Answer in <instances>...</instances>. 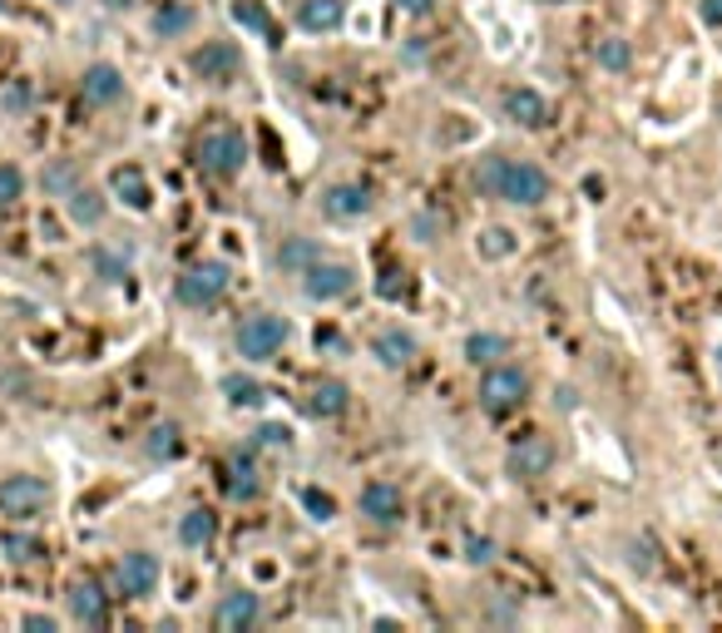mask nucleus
I'll return each mask as SVG.
<instances>
[{
    "mask_svg": "<svg viewBox=\"0 0 722 633\" xmlns=\"http://www.w3.org/2000/svg\"><path fill=\"white\" fill-rule=\"evenodd\" d=\"M0 554H5L10 564H35L40 554H45V544H40L35 534H5V540H0Z\"/></svg>",
    "mask_w": 722,
    "mask_h": 633,
    "instance_id": "obj_29",
    "label": "nucleus"
},
{
    "mask_svg": "<svg viewBox=\"0 0 722 633\" xmlns=\"http://www.w3.org/2000/svg\"><path fill=\"white\" fill-rule=\"evenodd\" d=\"M342 0H302V10H297V20H302L307 35H326V30L342 25Z\"/></svg>",
    "mask_w": 722,
    "mask_h": 633,
    "instance_id": "obj_20",
    "label": "nucleus"
},
{
    "mask_svg": "<svg viewBox=\"0 0 722 633\" xmlns=\"http://www.w3.org/2000/svg\"><path fill=\"white\" fill-rule=\"evenodd\" d=\"M233 20L247 30H257V35H273V20H267V10L257 5V0H233Z\"/></svg>",
    "mask_w": 722,
    "mask_h": 633,
    "instance_id": "obj_30",
    "label": "nucleus"
},
{
    "mask_svg": "<svg viewBox=\"0 0 722 633\" xmlns=\"http://www.w3.org/2000/svg\"><path fill=\"white\" fill-rule=\"evenodd\" d=\"M524 396H530V376H524L520 366H490V371L480 376V411L504 415V411H514V406H524Z\"/></svg>",
    "mask_w": 722,
    "mask_h": 633,
    "instance_id": "obj_5",
    "label": "nucleus"
},
{
    "mask_svg": "<svg viewBox=\"0 0 722 633\" xmlns=\"http://www.w3.org/2000/svg\"><path fill=\"white\" fill-rule=\"evenodd\" d=\"M352 287H356L352 263H326V257H316L312 267H302V292L312 297V302H336V297H346Z\"/></svg>",
    "mask_w": 722,
    "mask_h": 633,
    "instance_id": "obj_8",
    "label": "nucleus"
},
{
    "mask_svg": "<svg viewBox=\"0 0 722 633\" xmlns=\"http://www.w3.org/2000/svg\"><path fill=\"white\" fill-rule=\"evenodd\" d=\"M346 406H352L346 381H316L312 386V415H342Z\"/></svg>",
    "mask_w": 722,
    "mask_h": 633,
    "instance_id": "obj_24",
    "label": "nucleus"
},
{
    "mask_svg": "<svg viewBox=\"0 0 722 633\" xmlns=\"http://www.w3.org/2000/svg\"><path fill=\"white\" fill-rule=\"evenodd\" d=\"M25 193V174L15 164H0V203H15Z\"/></svg>",
    "mask_w": 722,
    "mask_h": 633,
    "instance_id": "obj_32",
    "label": "nucleus"
},
{
    "mask_svg": "<svg viewBox=\"0 0 722 633\" xmlns=\"http://www.w3.org/2000/svg\"><path fill=\"white\" fill-rule=\"evenodd\" d=\"M0 10H5V0H0Z\"/></svg>",
    "mask_w": 722,
    "mask_h": 633,
    "instance_id": "obj_44",
    "label": "nucleus"
},
{
    "mask_svg": "<svg viewBox=\"0 0 722 633\" xmlns=\"http://www.w3.org/2000/svg\"><path fill=\"white\" fill-rule=\"evenodd\" d=\"M65 208H69V218H75L79 227H99V223H104V193H99V188L75 184L65 193Z\"/></svg>",
    "mask_w": 722,
    "mask_h": 633,
    "instance_id": "obj_18",
    "label": "nucleus"
},
{
    "mask_svg": "<svg viewBox=\"0 0 722 633\" xmlns=\"http://www.w3.org/2000/svg\"><path fill=\"white\" fill-rule=\"evenodd\" d=\"M257 619H263V599H257L253 589H227L213 609V629H223V633H243V629H253Z\"/></svg>",
    "mask_w": 722,
    "mask_h": 633,
    "instance_id": "obj_10",
    "label": "nucleus"
},
{
    "mask_svg": "<svg viewBox=\"0 0 722 633\" xmlns=\"http://www.w3.org/2000/svg\"><path fill=\"white\" fill-rule=\"evenodd\" d=\"M540 5H569V0H540Z\"/></svg>",
    "mask_w": 722,
    "mask_h": 633,
    "instance_id": "obj_43",
    "label": "nucleus"
},
{
    "mask_svg": "<svg viewBox=\"0 0 722 633\" xmlns=\"http://www.w3.org/2000/svg\"><path fill=\"white\" fill-rule=\"evenodd\" d=\"M227 490H233L237 500H257V495H263V480H257L253 455H243V451L227 455Z\"/></svg>",
    "mask_w": 722,
    "mask_h": 633,
    "instance_id": "obj_19",
    "label": "nucleus"
},
{
    "mask_svg": "<svg viewBox=\"0 0 722 633\" xmlns=\"http://www.w3.org/2000/svg\"><path fill=\"white\" fill-rule=\"evenodd\" d=\"M316 257H322V247H316L312 237H287V243L277 247V263H282L287 273H302V267H312Z\"/></svg>",
    "mask_w": 722,
    "mask_h": 633,
    "instance_id": "obj_25",
    "label": "nucleus"
},
{
    "mask_svg": "<svg viewBox=\"0 0 722 633\" xmlns=\"http://www.w3.org/2000/svg\"><path fill=\"white\" fill-rule=\"evenodd\" d=\"M702 20H708V25H722V0H702Z\"/></svg>",
    "mask_w": 722,
    "mask_h": 633,
    "instance_id": "obj_40",
    "label": "nucleus"
},
{
    "mask_svg": "<svg viewBox=\"0 0 722 633\" xmlns=\"http://www.w3.org/2000/svg\"><path fill=\"white\" fill-rule=\"evenodd\" d=\"M322 208H326V218L352 223V218L371 213V193H366L362 184H336V188H326V193H322Z\"/></svg>",
    "mask_w": 722,
    "mask_h": 633,
    "instance_id": "obj_15",
    "label": "nucleus"
},
{
    "mask_svg": "<svg viewBox=\"0 0 722 633\" xmlns=\"http://www.w3.org/2000/svg\"><path fill=\"white\" fill-rule=\"evenodd\" d=\"M45 188H55V193H69V188H75V168L69 164H55L45 174Z\"/></svg>",
    "mask_w": 722,
    "mask_h": 633,
    "instance_id": "obj_37",
    "label": "nucleus"
},
{
    "mask_svg": "<svg viewBox=\"0 0 722 633\" xmlns=\"http://www.w3.org/2000/svg\"><path fill=\"white\" fill-rule=\"evenodd\" d=\"M45 504L49 480H40V475H5L0 480V514H10V520H35Z\"/></svg>",
    "mask_w": 722,
    "mask_h": 633,
    "instance_id": "obj_7",
    "label": "nucleus"
},
{
    "mask_svg": "<svg viewBox=\"0 0 722 633\" xmlns=\"http://www.w3.org/2000/svg\"><path fill=\"white\" fill-rule=\"evenodd\" d=\"M69 613H75L79 623H104L109 619V593L99 589L95 579H79L75 589H69Z\"/></svg>",
    "mask_w": 722,
    "mask_h": 633,
    "instance_id": "obj_17",
    "label": "nucleus"
},
{
    "mask_svg": "<svg viewBox=\"0 0 722 633\" xmlns=\"http://www.w3.org/2000/svg\"><path fill=\"white\" fill-rule=\"evenodd\" d=\"M114 584H119V593H129V599H144V593L158 589V559L148 549L124 554L114 569Z\"/></svg>",
    "mask_w": 722,
    "mask_h": 633,
    "instance_id": "obj_12",
    "label": "nucleus"
},
{
    "mask_svg": "<svg viewBox=\"0 0 722 633\" xmlns=\"http://www.w3.org/2000/svg\"><path fill=\"white\" fill-rule=\"evenodd\" d=\"M233 287V267L227 263H198V267H188L184 277H178V302L184 307H213V302H223V292Z\"/></svg>",
    "mask_w": 722,
    "mask_h": 633,
    "instance_id": "obj_4",
    "label": "nucleus"
},
{
    "mask_svg": "<svg viewBox=\"0 0 722 633\" xmlns=\"http://www.w3.org/2000/svg\"><path fill=\"white\" fill-rule=\"evenodd\" d=\"M213 534H218L213 510H188L184 520H178V540H184L188 549H208V544H213Z\"/></svg>",
    "mask_w": 722,
    "mask_h": 633,
    "instance_id": "obj_22",
    "label": "nucleus"
},
{
    "mask_svg": "<svg viewBox=\"0 0 722 633\" xmlns=\"http://www.w3.org/2000/svg\"><path fill=\"white\" fill-rule=\"evenodd\" d=\"M257 445H267V451H287V445H292V431L277 425V421H267V425H257Z\"/></svg>",
    "mask_w": 722,
    "mask_h": 633,
    "instance_id": "obj_34",
    "label": "nucleus"
},
{
    "mask_svg": "<svg viewBox=\"0 0 722 633\" xmlns=\"http://www.w3.org/2000/svg\"><path fill=\"white\" fill-rule=\"evenodd\" d=\"M109 184H114V193L124 198L129 208H138V213H144L148 203H154V193H148V184H144V174H138L134 164H124V168H114V178H109Z\"/></svg>",
    "mask_w": 722,
    "mask_h": 633,
    "instance_id": "obj_21",
    "label": "nucleus"
},
{
    "mask_svg": "<svg viewBox=\"0 0 722 633\" xmlns=\"http://www.w3.org/2000/svg\"><path fill=\"white\" fill-rule=\"evenodd\" d=\"M25 629H45V633H55V619H45V613H25Z\"/></svg>",
    "mask_w": 722,
    "mask_h": 633,
    "instance_id": "obj_41",
    "label": "nucleus"
},
{
    "mask_svg": "<svg viewBox=\"0 0 722 633\" xmlns=\"http://www.w3.org/2000/svg\"><path fill=\"white\" fill-rule=\"evenodd\" d=\"M95 267H99V277H104V282H119V277H124V257L104 253V247L95 253Z\"/></svg>",
    "mask_w": 722,
    "mask_h": 633,
    "instance_id": "obj_36",
    "label": "nucleus"
},
{
    "mask_svg": "<svg viewBox=\"0 0 722 633\" xmlns=\"http://www.w3.org/2000/svg\"><path fill=\"white\" fill-rule=\"evenodd\" d=\"M362 514L371 524H401V514H406V500H401V490H396L391 480H371L362 490Z\"/></svg>",
    "mask_w": 722,
    "mask_h": 633,
    "instance_id": "obj_13",
    "label": "nucleus"
},
{
    "mask_svg": "<svg viewBox=\"0 0 722 633\" xmlns=\"http://www.w3.org/2000/svg\"><path fill=\"white\" fill-rule=\"evenodd\" d=\"M465 559H470V564H490L495 559V540H470V544H465Z\"/></svg>",
    "mask_w": 722,
    "mask_h": 633,
    "instance_id": "obj_38",
    "label": "nucleus"
},
{
    "mask_svg": "<svg viewBox=\"0 0 722 633\" xmlns=\"http://www.w3.org/2000/svg\"><path fill=\"white\" fill-rule=\"evenodd\" d=\"M475 184H480V193L504 198L514 208H540L549 198V174L540 164H530V158H504V154L480 158Z\"/></svg>",
    "mask_w": 722,
    "mask_h": 633,
    "instance_id": "obj_1",
    "label": "nucleus"
},
{
    "mask_svg": "<svg viewBox=\"0 0 722 633\" xmlns=\"http://www.w3.org/2000/svg\"><path fill=\"white\" fill-rule=\"evenodd\" d=\"M480 253H485V257H510V253H514V233H504V227H490V233L480 237Z\"/></svg>",
    "mask_w": 722,
    "mask_h": 633,
    "instance_id": "obj_33",
    "label": "nucleus"
},
{
    "mask_svg": "<svg viewBox=\"0 0 722 633\" xmlns=\"http://www.w3.org/2000/svg\"><path fill=\"white\" fill-rule=\"evenodd\" d=\"M148 455H154V460L178 455V425L174 421H164V425H154V431H148Z\"/></svg>",
    "mask_w": 722,
    "mask_h": 633,
    "instance_id": "obj_31",
    "label": "nucleus"
},
{
    "mask_svg": "<svg viewBox=\"0 0 722 633\" xmlns=\"http://www.w3.org/2000/svg\"><path fill=\"white\" fill-rule=\"evenodd\" d=\"M188 25H193V10H188V5H158L154 10V35L174 40V35H184Z\"/></svg>",
    "mask_w": 722,
    "mask_h": 633,
    "instance_id": "obj_27",
    "label": "nucleus"
},
{
    "mask_svg": "<svg viewBox=\"0 0 722 633\" xmlns=\"http://www.w3.org/2000/svg\"><path fill=\"white\" fill-rule=\"evenodd\" d=\"M193 158H198V168H203L208 178H233V174H243V164H247V138H243V129H208L203 138H198V148H193Z\"/></svg>",
    "mask_w": 722,
    "mask_h": 633,
    "instance_id": "obj_2",
    "label": "nucleus"
},
{
    "mask_svg": "<svg viewBox=\"0 0 722 633\" xmlns=\"http://www.w3.org/2000/svg\"><path fill=\"white\" fill-rule=\"evenodd\" d=\"M465 356H470L475 366H495L500 356H510V342H504L500 332H475V336H465Z\"/></svg>",
    "mask_w": 722,
    "mask_h": 633,
    "instance_id": "obj_23",
    "label": "nucleus"
},
{
    "mask_svg": "<svg viewBox=\"0 0 722 633\" xmlns=\"http://www.w3.org/2000/svg\"><path fill=\"white\" fill-rule=\"evenodd\" d=\"M287 316H277V312H257V316H247L243 326H237V352L247 356V362H273L277 352H282V342H287Z\"/></svg>",
    "mask_w": 722,
    "mask_h": 633,
    "instance_id": "obj_3",
    "label": "nucleus"
},
{
    "mask_svg": "<svg viewBox=\"0 0 722 633\" xmlns=\"http://www.w3.org/2000/svg\"><path fill=\"white\" fill-rule=\"evenodd\" d=\"M593 59H599V69H613V75H619V69H629L633 45L623 35H603L599 45H593Z\"/></svg>",
    "mask_w": 722,
    "mask_h": 633,
    "instance_id": "obj_26",
    "label": "nucleus"
},
{
    "mask_svg": "<svg viewBox=\"0 0 722 633\" xmlns=\"http://www.w3.org/2000/svg\"><path fill=\"white\" fill-rule=\"evenodd\" d=\"M371 356L381 366H411L415 362V336L411 332H401V326H386V332H376L371 336Z\"/></svg>",
    "mask_w": 722,
    "mask_h": 633,
    "instance_id": "obj_16",
    "label": "nucleus"
},
{
    "mask_svg": "<svg viewBox=\"0 0 722 633\" xmlns=\"http://www.w3.org/2000/svg\"><path fill=\"white\" fill-rule=\"evenodd\" d=\"M188 69H193L198 79H208V85H233V79L243 75V49H237L233 40H208V45H198L193 55H188Z\"/></svg>",
    "mask_w": 722,
    "mask_h": 633,
    "instance_id": "obj_6",
    "label": "nucleus"
},
{
    "mask_svg": "<svg viewBox=\"0 0 722 633\" xmlns=\"http://www.w3.org/2000/svg\"><path fill=\"white\" fill-rule=\"evenodd\" d=\"M79 99L95 109L119 104V99H124V69L109 65V59H95V65L85 69V79H79Z\"/></svg>",
    "mask_w": 722,
    "mask_h": 633,
    "instance_id": "obj_11",
    "label": "nucleus"
},
{
    "mask_svg": "<svg viewBox=\"0 0 722 633\" xmlns=\"http://www.w3.org/2000/svg\"><path fill=\"white\" fill-rule=\"evenodd\" d=\"M401 10H406V15H431L435 0H401Z\"/></svg>",
    "mask_w": 722,
    "mask_h": 633,
    "instance_id": "obj_39",
    "label": "nucleus"
},
{
    "mask_svg": "<svg viewBox=\"0 0 722 633\" xmlns=\"http://www.w3.org/2000/svg\"><path fill=\"white\" fill-rule=\"evenodd\" d=\"M549 465H554L549 435H524V441L510 445V455H504V470H510L514 480H540V475H549Z\"/></svg>",
    "mask_w": 722,
    "mask_h": 633,
    "instance_id": "obj_9",
    "label": "nucleus"
},
{
    "mask_svg": "<svg viewBox=\"0 0 722 633\" xmlns=\"http://www.w3.org/2000/svg\"><path fill=\"white\" fill-rule=\"evenodd\" d=\"M504 114L514 119V124H524V129H544L549 124V99L540 95V89H530V85H520V89H510L504 95Z\"/></svg>",
    "mask_w": 722,
    "mask_h": 633,
    "instance_id": "obj_14",
    "label": "nucleus"
},
{
    "mask_svg": "<svg viewBox=\"0 0 722 633\" xmlns=\"http://www.w3.org/2000/svg\"><path fill=\"white\" fill-rule=\"evenodd\" d=\"M223 396H227V401H233V406H263V396H267V391L253 381V376L227 371V376H223Z\"/></svg>",
    "mask_w": 722,
    "mask_h": 633,
    "instance_id": "obj_28",
    "label": "nucleus"
},
{
    "mask_svg": "<svg viewBox=\"0 0 722 633\" xmlns=\"http://www.w3.org/2000/svg\"><path fill=\"white\" fill-rule=\"evenodd\" d=\"M302 504L312 510V520H332L336 514V500L326 490H302Z\"/></svg>",
    "mask_w": 722,
    "mask_h": 633,
    "instance_id": "obj_35",
    "label": "nucleus"
},
{
    "mask_svg": "<svg viewBox=\"0 0 722 633\" xmlns=\"http://www.w3.org/2000/svg\"><path fill=\"white\" fill-rule=\"evenodd\" d=\"M99 5H104V10H129L134 0H99Z\"/></svg>",
    "mask_w": 722,
    "mask_h": 633,
    "instance_id": "obj_42",
    "label": "nucleus"
}]
</instances>
